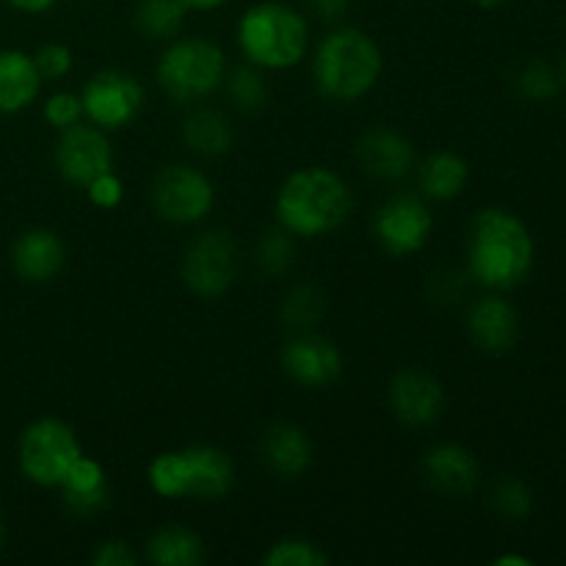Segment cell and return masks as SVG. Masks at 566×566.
<instances>
[{"label":"cell","mask_w":566,"mask_h":566,"mask_svg":"<svg viewBox=\"0 0 566 566\" xmlns=\"http://www.w3.org/2000/svg\"><path fill=\"white\" fill-rule=\"evenodd\" d=\"M434 216L418 193H396L374 216V235L390 258H409L429 243Z\"/></svg>","instance_id":"11"},{"label":"cell","mask_w":566,"mask_h":566,"mask_svg":"<svg viewBox=\"0 0 566 566\" xmlns=\"http://www.w3.org/2000/svg\"><path fill=\"white\" fill-rule=\"evenodd\" d=\"M357 160L376 180H401L415 169L418 155L407 136L390 127H376L357 142Z\"/></svg>","instance_id":"16"},{"label":"cell","mask_w":566,"mask_h":566,"mask_svg":"<svg viewBox=\"0 0 566 566\" xmlns=\"http://www.w3.org/2000/svg\"><path fill=\"white\" fill-rule=\"evenodd\" d=\"M86 193L97 208L108 210L122 202V197H125V186H122V180L114 175V171H105V175L94 177V180L88 182Z\"/></svg>","instance_id":"34"},{"label":"cell","mask_w":566,"mask_h":566,"mask_svg":"<svg viewBox=\"0 0 566 566\" xmlns=\"http://www.w3.org/2000/svg\"><path fill=\"white\" fill-rule=\"evenodd\" d=\"M495 564H497V566H506V564H520V566H528L531 562H528V558H520V556H503V558H497Z\"/></svg>","instance_id":"39"},{"label":"cell","mask_w":566,"mask_h":566,"mask_svg":"<svg viewBox=\"0 0 566 566\" xmlns=\"http://www.w3.org/2000/svg\"><path fill=\"white\" fill-rule=\"evenodd\" d=\"M326 313V296L313 285H298L293 287L291 293L285 296L280 310V318L285 321V326L291 329L304 332V329H313Z\"/></svg>","instance_id":"27"},{"label":"cell","mask_w":566,"mask_h":566,"mask_svg":"<svg viewBox=\"0 0 566 566\" xmlns=\"http://www.w3.org/2000/svg\"><path fill=\"white\" fill-rule=\"evenodd\" d=\"M390 407L401 423L420 429V426H431L442 418L446 390L426 370L403 368L390 381Z\"/></svg>","instance_id":"13"},{"label":"cell","mask_w":566,"mask_h":566,"mask_svg":"<svg viewBox=\"0 0 566 566\" xmlns=\"http://www.w3.org/2000/svg\"><path fill=\"white\" fill-rule=\"evenodd\" d=\"M381 70L385 59L379 44L354 25L326 33L313 59L315 86L332 103H357L379 83Z\"/></svg>","instance_id":"3"},{"label":"cell","mask_w":566,"mask_h":566,"mask_svg":"<svg viewBox=\"0 0 566 566\" xmlns=\"http://www.w3.org/2000/svg\"><path fill=\"white\" fill-rule=\"evenodd\" d=\"M423 475L431 490L440 495L464 497L479 486L481 468L468 448L446 442V446H434L426 451Z\"/></svg>","instance_id":"15"},{"label":"cell","mask_w":566,"mask_h":566,"mask_svg":"<svg viewBox=\"0 0 566 566\" xmlns=\"http://www.w3.org/2000/svg\"><path fill=\"white\" fill-rule=\"evenodd\" d=\"M66 263V247L53 230L22 232L11 249V265L28 282H50Z\"/></svg>","instance_id":"18"},{"label":"cell","mask_w":566,"mask_h":566,"mask_svg":"<svg viewBox=\"0 0 566 566\" xmlns=\"http://www.w3.org/2000/svg\"><path fill=\"white\" fill-rule=\"evenodd\" d=\"M282 368L293 381L304 387H326L340 376V348L321 335L302 332L282 348Z\"/></svg>","instance_id":"14"},{"label":"cell","mask_w":566,"mask_h":566,"mask_svg":"<svg viewBox=\"0 0 566 566\" xmlns=\"http://www.w3.org/2000/svg\"><path fill=\"white\" fill-rule=\"evenodd\" d=\"M243 59L258 70H291L302 64L310 44L307 20L293 6L263 0L249 6L235 28Z\"/></svg>","instance_id":"4"},{"label":"cell","mask_w":566,"mask_h":566,"mask_svg":"<svg viewBox=\"0 0 566 566\" xmlns=\"http://www.w3.org/2000/svg\"><path fill=\"white\" fill-rule=\"evenodd\" d=\"M564 81H566V59H564Z\"/></svg>","instance_id":"42"},{"label":"cell","mask_w":566,"mask_h":566,"mask_svg":"<svg viewBox=\"0 0 566 566\" xmlns=\"http://www.w3.org/2000/svg\"><path fill=\"white\" fill-rule=\"evenodd\" d=\"M260 457L265 468L280 479H296L313 462V442L307 431L293 423H274L263 434L260 442Z\"/></svg>","instance_id":"19"},{"label":"cell","mask_w":566,"mask_h":566,"mask_svg":"<svg viewBox=\"0 0 566 566\" xmlns=\"http://www.w3.org/2000/svg\"><path fill=\"white\" fill-rule=\"evenodd\" d=\"M53 158L59 175L77 188H86L94 177L114 169V149L105 130L83 122L61 130Z\"/></svg>","instance_id":"12"},{"label":"cell","mask_w":566,"mask_h":566,"mask_svg":"<svg viewBox=\"0 0 566 566\" xmlns=\"http://www.w3.org/2000/svg\"><path fill=\"white\" fill-rule=\"evenodd\" d=\"M6 3L17 11H25V14H42V11L53 9L59 0H6Z\"/></svg>","instance_id":"37"},{"label":"cell","mask_w":566,"mask_h":566,"mask_svg":"<svg viewBox=\"0 0 566 566\" xmlns=\"http://www.w3.org/2000/svg\"><path fill=\"white\" fill-rule=\"evenodd\" d=\"M468 265L473 280L492 291H512L534 269V238L520 216L486 208L470 224Z\"/></svg>","instance_id":"1"},{"label":"cell","mask_w":566,"mask_h":566,"mask_svg":"<svg viewBox=\"0 0 566 566\" xmlns=\"http://www.w3.org/2000/svg\"><path fill=\"white\" fill-rule=\"evenodd\" d=\"M3 536H6V531H3V517H0V547H3Z\"/></svg>","instance_id":"41"},{"label":"cell","mask_w":566,"mask_h":566,"mask_svg":"<svg viewBox=\"0 0 566 566\" xmlns=\"http://www.w3.org/2000/svg\"><path fill=\"white\" fill-rule=\"evenodd\" d=\"M182 6H186L188 11H213V9H221V6H227L230 0H180Z\"/></svg>","instance_id":"38"},{"label":"cell","mask_w":566,"mask_h":566,"mask_svg":"<svg viewBox=\"0 0 566 566\" xmlns=\"http://www.w3.org/2000/svg\"><path fill=\"white\" fill-rule=\"evenodd\" d=\"M227 55L216 42L202 36L175 39L158 61V86L175 103H199L224 86Z\"/></svg>","instance_id":"6"},{"label":"cell","mask_w":566,"mask_h":566,"mask_svg":"<svg viewBox=\"0 0 566 566\" xmlns=\"http://www.w3.org/2000/svg\"><path fill=\"white\" fill-rule=\"evenodd\" d=\"M83 116L99 130H119L136 122L144 108V86L136 75L122 70H103L83 86Z\"/></svg>","instance_id":"10"},{"label":"cell","mask_w":566,"mask_h":566,"mask_svg":"<svg viewBox=\"0 0 566 566\" xmlns=\"http://www.w3.org/2000/svg\"><path fill=\"white\" fill-rule=\"evenodd\" d=\"M354 199L346 180L324 166L298 169L276 193L274 213L282 230L298 238H318L335 232L352 216Z\"/></svg>","instance_id":"2"},{"label":"cell","mask_w":566,"mask_h":566,"mask_svg":"<svg viewBox=\"0 0 566 566\" xmlns=\"http://www.w3.org/2000/svg\"><path fill=\"white\" fill-rule=\"evenodd\" d=\"M490 501L492 506H495V512L509 520L528 517L531 509H534V495H531L528 486L520 479H514V475H503V479L495 481Z\"/></svg>","instance_id":"29"},{"label":"cell","mask_w":566,"mask_h":566,"mask_svg":"<svg viewBox=\"0 0 566 566\" xmlns=\"http://www.w3.org/2000/svg\"><path fill=\"white\" fill-rule=\"evenodd\" d=\"M238 276V243L227 230L193 238L182 258V282L199 298H219Z\"/></svg>","instance_id":"9"},{"label":"cell","mask_w":566,"mask_h":566,"mask_svg":"<svg viewBox=\"0 0 566 566\" xmlns=\"http://www.w3.org/2000/svg\"><path fill=\"white\" fill-rule=\"evenodd\" d=\"M307 6L313 14L321 17V20L335 22L346 14L348 6H352V0H307Z\"/></svg>","instance_id":"36"},{"label":"cell","mask_w":566,"mask_h":566,"mask_svg":"<svg viewBox=\"0 0 566 566\" xmlns=\"http://www.w3.org/2000/svg\"><path fill=\"white\" fill-rule=\"evenodd\" d=\"M326 553L318 545H313L310 539H280L269 547V553L263 556L265 566H326Z\"/></svg>","instance_id":"28"},{"label":"cell","mask_w":566,"mask_h":566,"mask_svg":"<svg viewBox=\"0 0 566 566\" xmlns=\"http://www.w3.org/2000/svg\"><path fill=\"white\" fill-rule=\"evenodd\" d=\"M61 495H64L66 509L77 517H92V514L103 512L111 497L108 475H105L103 464L81 453L61 481Z\"/></svg>","instance_id":"20"},{"label":"cell","mask_w":566,"mask_h":566,"mask_svg":"<svg viewBox=\"0 0 566 566\" xmlns=\"http://www.w3.org/2000/svg\"><path fill=\"white\" fill-rule=\"evenodd\" d=\"M44 119L55 127V130H66V127L83 122V99L75 92H55L53 97L44 103Z\"/></svg>","instance_id":"32"},{"label":"cell","mask_w":566,"mask_h":566,"mask_svg":"<svg viewBox=\"0 0 566 566\" xmlns=\"http://www.w3.org/2000/svg\"><path fill=\"white\" fill-rule=\"evenodd\" d=\"M517 88L523 97L542 103V99H551L553 94L558 92V75L553 72V66L542 64V61H531V64L520 72Z\"/></svg>","instance_id":"31"},{"label":"cell","mask_w":566,"mask_h":566,"mask_svg":"<svg viewBox=\"0 0 566 566\" xmlns=\"http://www.w3.org/2000/svg\"><path fill=\"white\" fill-rule=\"evenodd\" d=\"M155 213L169 224H197L213 210L216 188L208 175L188 164L166 166L149 186Z\"/></svg>","instance_id":"8"},{"label":"cell","mask_w":566,"mask_h":566,"mask_svg":"<svg viewBox=\"0 0 566 566\" xmlns=\"http://www.w3.org/2000/svg\"><path fill=\"white\" fill-rule=\"evenodd\" d=\"M147 558L158 566H199L205 562V542L191 528L166 525L147 539Z\"/></svg>","instance_id":"24"},{"label":"cell","mask_w":566,"mask_h":566,"mask_svg":"<svg viewBox=\"0 0 566 566\" xmlns=\"http://www.w3.org/2000/svg\"><path fill=\"white\" fill-rule=\"evenodd\" d=\"M136 553L130 551L125 539H105L99 542L94 551L92 564L94 566H136Z\"/></svg>","instance_id":"35"},{"label":"cell","mask_w":566,"mask_h":566,"mask_svg":"<svg viewBox=\"0 0 566 566\" xmlns=\"http://www.w3.org/2000/svg\"><path fill=\"white\" fill-rule=\"evenodd\" d=\"M475 6H481V9H501V6H506L509 0H473Z\"/></svg>","instance_id":"40"},{"label":"cell","mask_w":566,"mask_h":566,"mask_svg":"<svg viewBox=\"0 0 566 566\" xmlns=\"http://www.w3.org/2000/svg\"><path fill=\"white\" fill-rule=\"evenodd\" d=\"M468 160L457 153H437L431 158H426V164L420 166L418 182L420 193L426 199H434V202H451L468 186Z\"/></svg>","instance_id":"23"},{"label":"cell","mask_w":566,"mask_h":566,"mask_svg":"<svg viewBox=\"0 0 566 566\" xmlns=\"http://www.w3.org/2000/svg\"><path fill=\"white\" fill-rule=\"evenodd\" d=\"M182 142H186L197 155L219 158V155H227L232 149V144H235V130H232L230 119H227L221 111L193 108L191 114L182 119Z\"/></svg>","instance_id":"22"},{"label":"cell","mask_w":566,"mask_h":566,"mask_svg":"<svg viewBox=\"0 0 566 566\" xmlns=\"http://www.w3.org/2000/svg\"><path fill=\"white\" fill-rule=\"evenodd\" d=\"M33 64H36L42 81H59V77H66L72 70V50L66 44L50 42L42 44L33 55Z\"/></svg>","instance_id":"33"},{"label":"cell","mask_w":566,"mask_h":566,"mask_svg":"<svg viewBox=\"0 0 566 566\" xmlns=\"http://www.w3.org/2000/svg\"><path fill=\"white\" fill-rule=\"evenodd\" d=\"M470 337L486 354L512 352L520 337L517 310L501 296H484L473 304L468 318Z\"/></svg>","instance_id":"17"},{"label":"cell","mask_w":566,"mask_h":566,"mask_svg":"<svg viewBox=\"0 0 566 566\" xmlns=\"http://www.w3.org/2000/svg\"><path fill=\"white\" fill-rule=\"evenodd\" d=\"M155 495L180 501H219L235 486V464L230 453L213 446H188L182 451H166L153 459L147 470Z\"/></svg>","instance_id":"5"},{"label":"cell","mask_w":566,"mask_h":566,"mask_svg":"<svg viewBox=\"0 0 566 566\" xmlns=\"http://www.w3.org/2000/svg\"><path fill=\"white\" fill-rule=\"evenodd\" d=\"M81 453L77 434L59 418L36 420L20 437V470L39 486H61Z\"/></svg>","instance_id":"7"},{"label":"cell","mask_w":566,"mask_h":566,"mask_svg":"<svg viewBox=\"0 0 566 566\" xmlns=\"http://www.w3.org/2000/svg\"><path fill=\"white\" fill-rule=\"evenodd\" d=\"M42 88L33 55L22 50H0V114L25 111Z\"/></svg>","instance_id":"21"},{"label":"cell","mask_w":566,"mask_h":566,"mask_svg":"<svg viewBox=\"0 0 566 566\" xmlns=\"http://www.w3.org/2000/svg\"><path fill=\"white\" fill-rule=\"evenodd\" d=\"M293 254H296V249H293L291 232L282 230V227H280V230L265 232L263 241L258 243L260 271H263V274H269V276L285 274V271L293 265Z\"/></svg>","instance_id":"30"},{"label":"cell","mask_w":566,"mask_h":566,"mask_svg":"<svg viewBox=\"0 0 566 566\" xmlns=\"http://www.w3.org/2000/svg\"><path fill=\"white\" fill-rule=\"evenodd\" d=\"M188 9L180 0H138L133 11V25L144 39L153 42H166L182 31Z\"/></svg>","instance_id":"25"},{"label":"cell","mask_w":566,"mask_h":566,"mask_svg":"<svg viewBox=\"0 0 566 566\" xmlns=\"http://www.w3.org/2000/svg\"><path fill=\"white\" fill-rule=\"evenodd\" d=\"M227 94H230L232 105L243 114H258L269 103V86H265V77L260 75L258 66H235V70H227L224 75Z\"/></svg>","instance_id":"26"}]
</instances>
